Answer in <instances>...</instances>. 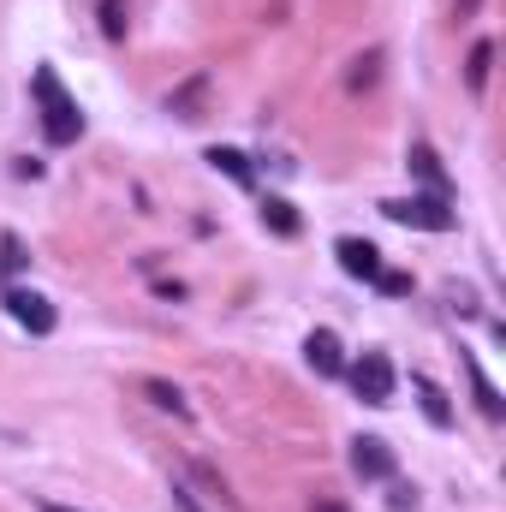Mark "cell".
I'll use <instances>...</instances> for the list:
<instances>
[{
	"instance_id": "cell-1",
	"label": "cell",
	"mask_w": 506,
	"mask_h": 512,
	"mask_svg": "<svg viewBox=\"0 0 506 512\" xmlns=\"http://www.w3.org/2000/svg\"><path fill=\"white\" fill-rule=\"evenodd\" d=\"M30 96H36V108H42V131H48V143H78V137H84V114H78V102L60 90L54 66H36Z\"/></svg>"
},
{
	"instance_id": "cell-2",
	"label": "cell",
	"mask_w": 506,
	"mask_h": 512,
	"mask_svg": "<svg viewBox=\"0 0 506 512\" xmlns=\"http://www.w3.org/2000/svg\"><path fill=\"white\" fill-rule=\"evenodd\" d=\"M381 215L387 221H399V227H417V233H453V209H447V197H435V191H417V197H393V203H381Z\"/></svg>"
},
{
	"instance_id": "cell-3",
	"label": "cell",
	"mask_w": 506,
	"mask_h": 512,
	"mask_svg": "<svg viewBox=\"0 0 506 512\" xmlns=\"http://www.w3.org/2000/svg\"><path fill=\"white\" fill-rule=\"evenodd\" d=\"M0 304H6V316L24 328V334H54L60 328V310H54V298H42V292H30V286H6L0 292Z\"/></svg>"
},
{
	"instance_id": "cell-4",
	"label": "cell",
	"mask_w": 506,
	"mask_h": 512,
	"mask_svg": "<svg viewBox=\"0 0 506 512\" xmlns=\"http://www.w3.org/2000/svg\"><path fill=\"white\" fill-rule=\"evenodd\" d=\"M346 376H352L364 405H393V364H387V352H364Z\"/></svg>"
},
{
	"instance_id": "cell-5",
	"label": "cell",
	"mask_w": 506,
	"mask_h": 512,
	"mask_svg": "<svg viewBox=\"0 0 506 512\" xmlns=\"http://www.w3.org/2000/svg\"><path fill=\"white\" fill-rule=\"evenodd\" d=\"M393 465H399V459H393V447H387L381 435H358V441H352V471H358L364 483H393Z\"/></svg>"
},
{
	"instance_id": "cell-6",
	"label": "cell",
	"mask_w": 506,
	"mask_h": 512,
	"mask_svg": "<svg viewBox=\"0 0 506 512\" xmlns=\"http://www.w3.org/2000/svg\"><path fill=\"white\" fill-rule=\"evenodd\" d=\"M405 167L423 179V191H435V197H453V179H447V167H441V155H435L429 143H411V149H405Z\"/></svg>"
},
{
	"instance_id": "cell-7",
	"label": "cell",
	"mask_w": 506,
	"mask_h": 512,
	"mask_svg": "<svg viewBox=\"0 0 506 512\" xmlns=\"http://www.w3.org/2000/svg\"><path fill=\"white\" fill-rule=\"evenodd\" d=\"M304 358H310L316 376H346V352H340V334H334V328H316V334L304 340Z\"/></svg>"
},
{
	"instance_id": "cell-8",
	"label": "cell",
	"mask_w": 506,
	"mask_h": 512,
	"mask_svg": "<svg viewBox=\"0 0 506 512\" xmlns=\"http://www.w3.org/2000/svg\"><path fill=\"white\" fill-rule=\"evenodd\" d=\"M334 256H340V268H346L352 280H370V286H376V274H381V251L370 245V239H340V245H334Z\"/></svg>"
},
{
	"instance_id": "cell-9",
	"label": "cell",
	"mask_w": 506,
	"mask_h": 512,
	"mask_svg": "<svg viewBox=\"0 0 506 512\" xmlns=\"http://www.w3.org/2000/svg\"><path fill=\"white\" fill-rule=\"evenodd\" d=\"M411 393H417V405H423V417H429L435 429H453V399L441 393V382H429V376H411Z\"/></svg>"
},
{
	"instance_id": "cell-10",
	"label": "cell",
	"mask_w": 506,
	"mask_h": 512,
	"mask_svg": "<svg viewBox=\"0 0 506 512\" xmlns=\"http://www.w3.org/2000/svg\"><path fill=\"white\" fill-rule=\"evenodd\" d=\"M203 96H209V78L197 72L191 84H179V90L167 96V114H179V120H197V108H203Z\"/></svg>"
},
{
	"instance_id": "cell-11",
	"label": "cell",
	"mask_w": 506,
	"mask_h": 512,
	"mask_svg": "<svg viewBox=\"0 0 506 512\" xmlns=\"http://www.w3.org/2000/svg\"><path fill=\"white\" fill-rule=\"evenodd\" d=\"M209 167H215V173H227V179H233V185H245V191L256 185V179H251V161H245L239 149H209Z\"/></svg>"
},
{
	"instance_id": "cell-12",
	"label": "cell",
	"mask_w": 506,
	"mask_h": 512,
	"mask_svg": "<svg viewBox=\"0 0 506 512\" xmlns=\"http://www.w3.org/2000/svg\"><path fill=\"white\" fill-rule=\"evenodd\" d=\"M465 370H471V387H477V405H483V417H501V411H506L501 387H495L489 376H483V370H477V358H465Z\"/></svg>"
},
{
	"instance_id": "cell-13",
	"label": "cell",
	"mask_w": 506,
	"mask_h": 512,
	"mask_svg": "<svg viewBox=\"0 0 506 512\" xmlns=\"http://www.w3.org/2000/svg\"><path fill=\"white\" fill-rule=\"evenodd\" d=\"M143 393H149V399H155L161 411H173V417H191V405H185V393H179L173 382H161V376H149V382H143Z\"/></svg>"
},
{
	"instance_id": "cell-14",
	"label": "cell",
	"mask_w": 506,
	"mask_h": 512,
	"mask_svg": "<svg viewBox=\"0 0 506 512\" xmlns=\"http://www.w3.org/2000/svg\"><path fill=\"white\" fill-rule=\"evenodd\" d=\"M18 268H30V256H24V239H18V233H0V280H12Z\"/></svg>"
},
{
	"instance_id": "cell-15",
	"label": "cell",
	"mask_w": 506,
	"mask_h": 512,
	"mask_svg": "<svg viewBox=\"0 0 506 512\" xmlns=\"http://www.w3.org/2000/svg\"><path fill=\"white\" fill-rule=\"evenodd\" d=\"M262 221H268L274 233H286V239L298 233V215H292V203H286V197H268V203H262Z\"/></svg>"
},
{
	"instance_id": "cell-16",
	"label": "cell",
	"mask_w": 506,
	"mask_h": 512,
	"mask_svg": "<svg viewBox=\"0 0 506 512\" xmlns=\"http://www.w3.org/2000/svg\"><path fill=\"white\" fill-rule=\"evenodd\" d=\"M489 60H495V42H477V48H471V90L489 84Z\"/></svg>"
},
{
	"instance_id": "cell-17",
	"label": "cell",
	"mask_w": 506,
	"mask_h": 512,
	"mask_svg": "<svg viewBox=\"0 0 506 512\" xmlns=\"http://www.w3.org/2000/svg\"><path fill=\"white\" fill-rule=\"evenodd\" d=\"M376 286L387 292V298H411V274H399V268H381Z\"/></svg>"
},
{
	"instance_id": "cell-18",
	"label": "cell",
	"mask_w": 506,
	"mask_h": 512,
	"mask_svg": "<svg viewBox=\"0 0 506 512\" xmlns=\"http://www.w3.org/2000/svg\"><path fill=\"white\" fill-rule=\"evenodd\" d=\"M191 477H197V483L209 489V501H221V507H227V483H221V477H215L209 465H191Z\"/></svg>"
},
{
	"instance_id": "cell-19",
	"label": "cell",
	"mask_w": 506,
	"mask_h": 512,
	"mask_svg": "<svg viewBox=\"0 0 506 512\" xmlns=\"http://www.w3.org/2000/svg\"><path fill=\"white\" fill-rule=\"evenodd\" d=\"M387 507H393V512H417V489H405V483H393V495H387Z\"/></svg>"
},
{
	"instance_id": "cell-20",
	"label": "cell",
	"mask_w": 506,
	"mask_h": 512,
	"mask_svg": "<svg viewBox=\"0 0 506 512\" xmlns=\"http://www.w3.org/2000/svg\"><path fill=\"white\" fill-rule=\"evenodd\" d=\"M102 18H108V36H120V30H126V6H120V0H108V6H102Z\"/></svg>"
},
{
	"instance_id": "cell-21",
	"label": "cell",
	"mask_w": 506,
	"mask_h": 512,
	"mask_svg": "<svg viewBox=\"0 0 506 512\" xmlns=\"http://www.w3.org/2000/svg\"><path fill=\"white\" fill-rule=\"evenodd\" d=\"M173 507H179V512H197V495H191L185 483H173Z\"/></svg>"
},
{
	"instance_id": "cell-22",
	"label": "cell",
	"mask_w": 506,
	"mask_h": 512,
	"mask_svg": "<svg viewBox=\"0 0 506 512\" xmlns=\"http://www.w3.org/2000/svg\"><path fill=\"white\" fill-rule=\"evenodd\" d=\"M316 512H346V507H334V501H322V507H316Z\"/></svg>"
},
{
	"instance_id": "cell-23",
	"label": "cell",
	"mask_w": 506,
	"mask_h": 512,
	"mask_svg": "<svg viewBox=\"0 0 506 512\" xmlns=\"http://www.w3.org/2000/svg\"><path fill=\"white\" fill-rule=\"evenodd\" d=\"M459 12H477V0H459Z\"/></svg>"
},
{
	"instance_id": "cell-24",
	"label": "cell",
	"mask_w": 506,
	"mask_h": 512,
	"mask_svg": "<svg viewBox=\"0 0 506 512\" xmlns=\"http://www.w3.org/2000/svg\"><path fill=\"white\" fill-rule=\"evenodd\" d=\"M42 512H72V507H42Z\"/></svg>"
}]
</instances>
